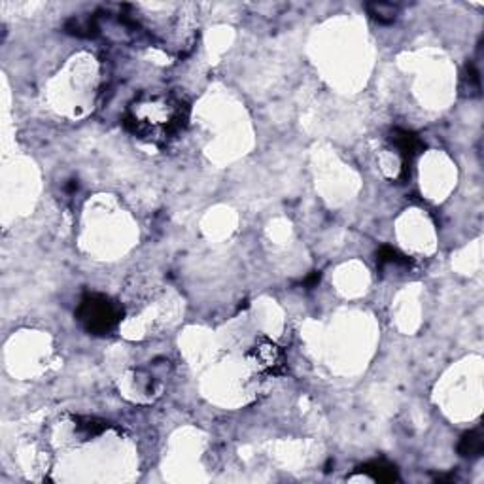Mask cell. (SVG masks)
I'll list each match as a JSON object with an SVG mask.
<instances>
[{
	"instance_id": "cell-1",
	"label": "cell",
	"mask_w": 484,
	"mask_h": 484,
	"mask_svg": "<svg viewBox=\"0 0 484 484\" xmlns=\"http://www.w3.org/2000/svg\"><path fill=\"white\" fill-rule=\"evenodd\" d=\"M188 103L174 93H142L129 104L123 125L136 139L150 144H169L186 129Z\"/></svg>"
},
{
	"instance_id": "cell-2",
	"label": "cell",
	"mask_w": 484,
	"mask_h": 484,
	"mask_svg": "<svg viewBox=\"0 0 484 484\" xmlns=\"http://www.w3.org/2000/svg\"><path fill=\"white\" fill-rule=\"evenodd\" d=\"M79 326L91 335H108L123 318V309L117 301L104 293H87L76 310Z\"/></svg>"
},
{
	"instance_id": "cell-3",
	"label": "cell",
	"mask_w": 484,
	"mask_h": 484,
	"mask_svg": "<svg viewBox=\"0 0 484 484\" xmlns=\"http://www.w3.org/2000/svg\"><path fill=\"white\" fill-rule=\"evenodd\" d=\"M248 357L255 367L269 375H282L286 371V354L274 340L261 337L250 348Z\"/></svg>"
},
{
	"instance_id": "cell-4",
	"label": "cell",
	"mask_w": 484,
	"mask_h": 484,
	"mask_svg": "<svg viewBox=\"0 0 484 484\" xmlns=\"http://www.w3.org/2000/svg\"><path fill=\"white\" fill-rule=\"evenodd\" d=\"M390 140H392L395 151L400 153L401 172H403V178H407V174H409V167L412 165L414 158L422 153L426 146H424L422 139H420L416 133L400 127H395L392 133H390Z\"/></svg>"
},
{
	"instance_id": "cell-5",
	"label": "cell",
	"mask_w": 484,
	"mask_h": 484,
	"mask_svg": "<svg viewBox=\"0 0 484 484\" xmlns=\"http://www.w3.org/2000/svg\"><path fill=\"white\" fill-rule=\"evenodd\" d=\"M359 471L365 473V475H369V477L373 478V480H376V483H395V480L400 478L395 466H392V464H388V461L384 460L369 461V464H365V466L359 467Z\"/></svg>"
},
{
	"instance_id": "cell-6",
	"label": "cell",
	"mask_w": 484,
	"mask_h": 484,
	"mask_svg": "<svg viewBox=\"0 0 484 484\" xmlns=\"http://www.w3.org/2000/svg\"><path fill=\"white\" fill-rule=\"evenodd\" d=\"M484 450L483 430H471L464 433L458 442V452L464 458H478Z\"/></svg>"
},
{
	"instance_id": "cell-7",
	"label": "cell",
	"mask_w": 484,
	"mask_h": 484,
	"mask_svg": "<svg viewBox=\"0 0 484 484\" xmlns=\"http://www.w3.org/2000/svg\"><path fill=\"white\" fill-rule=\"evenodd\" d=\"M365 8H367V13L371 18L381 25H392L400 15V6L392 4V2H378V0H375V2H367Z\"/></svg>"
},
{
	"instance_id": "cell-8",
	"label": "cell",
	"mask_w": 484,
	"mask_h": 484,
	"mask_svg": "<svg viewBox=\"0 0 484 484\" xmlns=\"http://www.w3.org/2000/svg\"><path fill=\"white\" fill-rule=\"evenodd\" d=\"M460 91L464 97H478L480 95V76H478L477 67L473 63H467L461 70Z\"/></svg>"
},
{
	"instance_id": "cell-9",
	"label": "cell",
	"mask_w": 484,
	"mask_h": 484,
	"mask_svg": "<svg viewBox=\"0 0 484 484\" xmlns=\"http://www.w3.org/2000/svg\"><path fill=\"white\" fill-rule=\"evenodd\" d=\"M376 263L378 265H411V260L403 255L401 252H397L395 248H390V246H382L378 252H376Z\"/></svg>"
},
{
	"instance_id": "cell-10",
	"label": "cell",
	"mask_w": 484,
	"mask_h": 484,
	"mask_svg": "<svg viewBox=\"0 0 484 484\" xmlns=\"http://www.w3.org/2000/svg\"><path fill=\"white\" fill-rule=\"evenodd\" d=\"M76 426H78V430L84 433L87 439L89 437H97L101 435L106 428H108V424L103 422V420H97V418H76Z\"/></svg>"
},
{
	"instance_id": "cell-11",
	"label": "cell",
	"mask_w": 484,
	"mask_h": 484,
	"mask_svg": "<svg viewBox=\"0 0 484 484\" xmlns=\"http://www.w3.org/2000/svg\"><path fill=\"white\" fill-rule=\"evenodd\" d=\"M320 279H321V274H320V271H314V272H310V276L305 282H302V286L305 288H314L318 282H320Z\"/></svg>"
}]
</instances>
